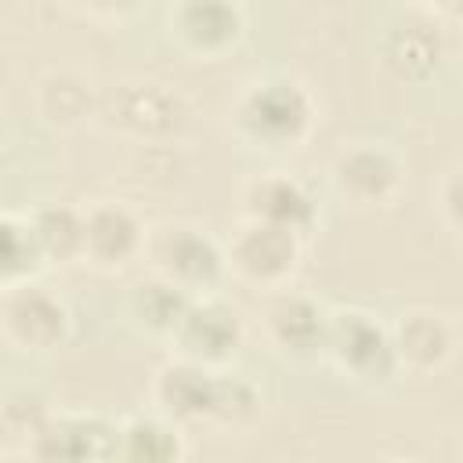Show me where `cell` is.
<instances>
[{
	"label": "cell",
	"mask_w": 463,
	"mask_h": 463,
	"mask_svg": "<svg viewBox=\"0 0 463 463\" xmlns=\"http://www.w3.org/2000/svg\"><path fill=\"white\" fill-rule=\"evenodd\" d=\"M152 394H156V405H159V412L166 420H177V423L213 420V409H217V376L203 362L177 358V362H166L156 373Z\"/></svg>",
	"instance_id": "7"
},
{
	"label": "cell",
	"mask_w": 463,
	"mask_h": 463,
	"mask_svg": "<svg viewBox=\"0 0 463 463\" xmlns=\"http://www.w3.org/2000/svg\"><path fill=\"white\" fill-rule=\"evenodd\" d=\"M36 459H112L116 423L101 416H47L29 441Z\"/></svg>",
	"instance_id": "8"
},
{
	"label": "cell",
	"mask_w": 463,
	"mask_h": 463,
	"mask_svg": "<svg viewBox=\"0 0 463 463\" xmlns=\"http://www.w3.org/2000/svg\"><path fill=\"white\" fill-rule=\"evenodd\" d=\"M336 188L354 203H383L402 184V166L383 145H354L333 166Z\"/></svg>",
	"instance_id": "12"
},
{
	"label": "cell",
	"mask_w": 463,
	"mask_h": 463,
	"mask_svg": "<svg viewBox=\"0 0 463 463\" xmlns=\"http://www.w3.org/2000/svg\"><path fill=\"white\" fill-rule=\"evenodd\" d=\"M423 4L441 11V14H463V0H423Z\"/></svg>",
	"instance_id": "21"
},
{
	"label": "cell",
	"mask_w": 463,
	"mask_h": 463,
	"mask_svg": "<svg viewBox=\"0 0 463 463\" xmlns=\"http://www.w3.org/2000/svg\"><path fill=\"white\" fill-rule=\"evenodd\" d=\"M391 336H394L398 365H409V369H420V373L438 369L452 354V329L434 311L402 315L398 326L391 329Z\"/></svg>",
	"instance_id": "14"
},
{
	"label": "cell",
	"mask_w": 463,
	"mask_h": 463,
	"mask_svg": "<svg viewBox=\"0 0 463 463\" xmlns=\"http://www.w3.org/2000/svg\"><path fill=\"white\" fill-rule=\"evenodd\" d=\"M326 354L333 358V365L344 376H351L358 383H387L398 369V351H394L391 329L362 307L329 315Z\"/></svg>",
	"instance_id": "2"
},
{
	"label": "cell",
	"mask_w": 463,
	"mask_h": 463,
	"mask_svg": "<svg viewBox=\"0 0 463 463\" xmlns=\"http://www.w3.org/2000/svg\"><path fill=\"white\" fill-rule=\"evenodd\" d=\"M174 340L181 347V358L217 365L228 354H235V347L242 344V318L232 304L203 297V300H192L181 326L174 329Z\"/></svg>",
	"instance_id": "6"
},
{
	"label": "cell",
	"mask_w": 463,
	"mask_h": 463,
	"mask_svg": "<svg viewBox=\"0 0 463 463\" xmlns=\"http://www.w3.org/2000/svg\"><path fill=\"white\" fill-rule=\"evenodd\" d=\"M297 257H300L297 232L268 221H253V217L239 228V235L228 246V264L257 286H275L289 279V271L297 268Z\"/></svg>",
	"instance_id": "5"
},
{
	"label": "cell",
	"mask_w": 463,
	"mask_h": 463,
	"mask_svg": "<svg viewBox=\"0 0 463 463\" xmlns=\"http://www.w3.org/2000/svg\"><path fill=\"white\" fill-rule=\"evenodd\" d=\"M260 409V394L242 376H217V409L213 420L221 423H246Z\"/></svg>",
	"instance_id": "19"
},
{
	"label": "cell",
	"mask_w": 463,
	"mask_h": 463,
	"mask_svg": "<svg viewBox=\"0 0 463 463\" xmlns=\"http://www.w3.org/2000/svg\"><path fill=\"white\" fill-rule=\"evenodd\" d=\"M441 203H445V213L463 228V166L449 174L445 192H441Z\"/></svg>",
	"instance_id": "20"
},
{
	"label": "cell",
	"mask_w": 463,
	"mask_h": 463,
	"mask_svg": "<svg viewBox=\"0 0 463 463\" xmlns=\"http://www.w3.org/2000/svg\"><path fill=\"white\" fill-rule=\"evenodd\" d=\"M33 235L43 260H76L83 257V210L72 206H40L33 217Z\"/></svg>",
	"instance_id": "17"
},
{
	"label": "cell",
	"mask_w": 463,
	"mask_h": 463,
	"mask_svg": "<svg viewBox=\"0 0 463 463\" xmlns=\"http://www.w3.org/2000/svg\"><path fill=\"white\" fill-rule=\"evenodd\" d=\"M145 250L152 257V268L159 275H166L170 282H177L181 289H188L192 297L199 289L206 293L221 279V271L228 264V257L221 253V246L203 228L181 224V221L177 224H159L148 235Z\"/></svg>",
	"instance_id": "3"
},
{
	"label": "cell",
	"mask_w": 463,
	"mask_h": 463,
	"mask_svg": "<svg viewBox=\"0 0 463 463\" xmlns=\"http://www.w3.org/2000/svg\"><path fill=\"white\" fill-rule=\"evenodd\" d=\"M246 213L253 221H268V224H279V228H289V232H307L315 224V199L311 192L282 174V170H268V174H257L250 184H246Z\"/></svg>",
	"instance_id": "9"
},
{
	"label": "cell",
	"mask_w": 463,
	"mask_h": 463,
	"mask_svg": "<svg viewBox=\"0 0 463 463\" xmlns=\"http://www.w3.org/2000/svg\"><path fill=\"white\" fill-rule=\"evenodd\" d=\"M235 123L246 141L260 148H293L311 127V98L300 83L271 76L253 83L235 109Z\"/></svg>",
	"instance_id": "1"
},
{
	"label": "cell",
	"mask_w": 463,
	"mask_h": 463,
	"mask_svg": "<svg viewBox=\"0 0 463 463\" xmlns=\"http://www.w3.org/2000/svg\"><path fill=\"white\" fill-rule=\"evenodd\" d=\"M192 293L181 289L177 282H170L166 275H148L141 282H134L130 289V315L148 329V333H170L181 326L184 311L192 307Z\"/></svg>",
	"instance_id": "15"
},
{
	"label": "cell",
	"mask_w": 463,
	"mask_h": 463,
	"mask_svg": "<svg viewBox=\"0 0 463 463\" xmlns=\"http://www.w3.org/2000/svg\"><path fill=\"white\" fill-rule=\"evenodd\" d=\"M116 456L119 459H177L184 456V445L174 420L130 416L127 423L116 427Z\"/></svg>",
	"instance_id": "16"
},
{
	"label": "cell",
	"mask_w": 463,
	"mask_h": 463,
	"mask_svg": "<svg viewBox=\"0 0 463 463\" xmlns=\"http://www.w3.org/2000/svg\"><path fill=\"white\" fill-rule=\"evenodd\" d=\"M94 7H112V4H119V0H90Z\"/></svg>",
	"instance_id": "22"
},
{
	"label": "cell",
	"mask_w": 463,
	"mask_h": 463,
	"mask_svg": "<svg viewBox=\"0 0 463 463\" xmlns=\"http://www.w3.org/2000/svg\"><path fill=\"white\" fill-rule=\"evenodd\" d=\"M0 318H4V336L11 344H18L22 351H47L69 329L65 304L47 286H33V282L7 286Z\"/></svg>",
	"instance_id": "4"
},
{
	"label": "cell",
	"mask_w": 463,
	"mask_h": 463,
	"mask_svg": "<svg viewBox=\"0 0 463 463\" xmlns=\"http://www.w3.org/2000/svg\"><path fill=\"white\" fill-rule=\"evenodd\" d=\"M170 29L184 47L199 54H217L242 33V14L232 0H177L170 14Z\"/></svg>",
	"instance_id": "13"
},
{
	"label": "cell",
	"mask_w": 463,
	"mask_h": 463,
	"mask_svg": "<svg viewBox=\"0 0 463 463\" xmlns=\"http://www.w3.org/2000/svg\"><path fill=\"white\" fill-rule=\"evenodd\" d=\"M40 260H43V253L36 246L29 217L18 221V217L7 213L4 217V286H14V279L29 275Z\"/></svg>",
	"instance_id": "18"
},
{
	"label": "cell",
	"mask_w": 463,
	"mask_h": 463,
	"mask_svg": "<svg viewBox=\"0 0 463 463\" xmlns=\"http://www.w3.org/2000/svg\"><path fill=\"white\" fill-rule=\"evenodd\" d=\"M145 246L137 217L123 203H94L83 210V257L98 268H119Z\"/></svg>",
	"instance_id": "10"
},
{
	"label": "cell",
	"mask_w": 463,
	"mask_h": 463,
	"mask_svg": "<svg viewBox=\"0 0 463 463\" xmlns=\"http://www.w3.org/2000/svg\"><path fill=\"white\" fill-rule=\"evenodd\" d=\"M268 333L282 354L293 358H311L326 351V333H329V311L318 307L311 297L300 293H282L268 307Z\"/></svg>",
	"instance_id": "11"
}]
</instances>
